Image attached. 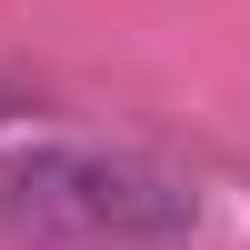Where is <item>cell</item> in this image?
Listing matches in <instances>:
<instances>
[{
  "label": "cell",
  "instance_id": "obj_1",
  "mask_svg": "<svg viewBox=\"0 0 250 250\" xmlns=\"http://www.w3.org/2000/svg\"><path fill=\"white\" fill-rule=\"evenodd\" d=\"M0 220L60 240H180L200 220L190 180L130 150H80V140H40V150L0 160Z\"/></svg>",
  "mask_w": 250,
  "mask_h": 250
}]
</instances>
